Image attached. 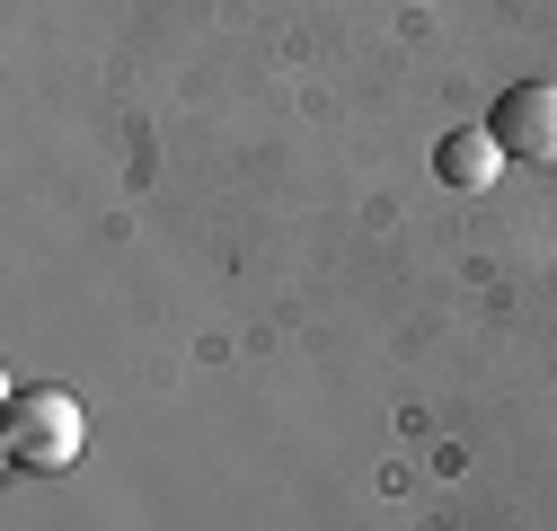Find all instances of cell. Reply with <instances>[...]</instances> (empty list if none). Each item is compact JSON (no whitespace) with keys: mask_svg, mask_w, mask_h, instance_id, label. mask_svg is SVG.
Wrapping results in <instances>:
<instances>
[{"mask_svg":"<svg viewBox=\"0 0 557 531\" xmlns=\"http://www.w3.org/2000/svg\"><path fill=\"white\" fill-rule=\"evenodd\" d=\"M0 443H10V470H72L81 443H89V417H81V398L72 390H18L10 398V425H0Z\"/></svg>","mask_w":557,"mask_h":531,"instance_id":"6da1fadb","label":"cell"},{"mask_svg":"<svg viewBox=\"0 0 557 531\" xmlns=\"http://www.w3.org/2000/svg\"><path fill=\"white\" fill-rule=\"evenodd\" d=\"M486 133L513 151V160H557V81H513L496 107H486Z\"/></svg>","mask_w":557,"mask_h":531,"instance_id":"7a4b0ae2","label":"cell"},{"mask_svg":"<svg viewBox=\"0 0 557 531\" xmlns=\"http://www.w3.org/2000/svg\"><path fill=\"white\" fill-rule=\"evenodd\" d=\"M496 160H505V143H496L486 124H460V133H443V143H434V177H443V186H469V195L496 177Z\"/></svg>","mask_w":557,"mask_h":531,"instance_id":"3957f363","label":"cell"}]
</instances>
